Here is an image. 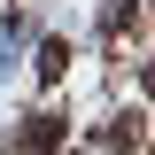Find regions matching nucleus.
<instances>
[{
	"label": "nucleus",
	"instance_id": "nucleus-2",
	"mask_svg": "<svg viewBox=\"0 0 155 155\" xmlns=\"http://www.w3.org/2000/svg\"><path fill=\"white\" fill-rule=\"evenodd\" d=\"M62 70H70V47L47 39V47H39V85H62Z\"/></svg>",
	"mask_w": 155,
	"mask_h": 155
},
{
	"label": "nucleus",
	"instance_id": "nucleus-1",
	"mask_svg": "<svg viewBox=\"0 0 155 155\" xmlns=\"http://www.w3.org/2000/svg\"><path fill=\"white\" fill-rule=\"evenodd\" d=\"M62 132H70V124H62L54 109H39V116H23V132H16V147H23V155H47V147H54Z\"/></svg>",
	"mask_w": 155,
	"mask_h": 155
},
{
	"label": "nucleus",
	"instance_id": "nucleus-3",
	"mask_svg": "<svg viewBox=\"0 0 155 155\" xmlns=\"http://www.w3.org/2000/svg\"><path fill=\"white\" fill-rule=\"evenodd\" d=\"M132 23H140V0H109V8H101V31H109V39L132 31Z\"/></svg>",
	"mask_w": 155,
	"mask_h": 155
}]
</instances>
